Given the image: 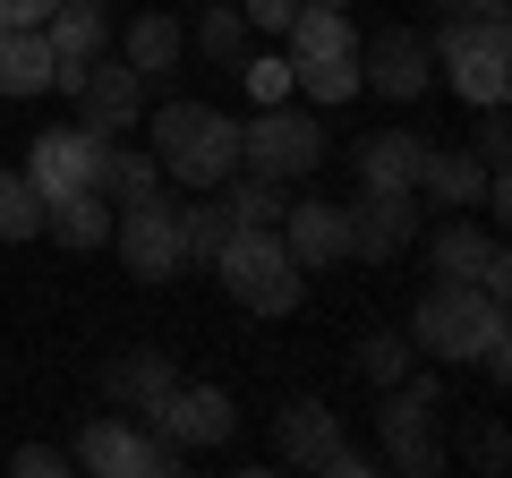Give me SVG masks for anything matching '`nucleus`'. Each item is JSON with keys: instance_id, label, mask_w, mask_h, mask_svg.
Masks as SVG:
<instances>
[{"instance_id": "nucleus-21", "label": "nucleus", "mask_w": 512, "mask_h": 478, "mask_svg": "<svg viewBox=\"0 0 512 478\" xmlns=\"http://www.w3.org/2000/svg\"><path fill=\"white\" fill-rule=\"evenodd\" d=\"M282 43H291V69H308V60H350L359 52V26H350V9H308V0H299V18L282 26Z\"/></svg>"}, {"instance_id": "nucleus-34", "label": "nucleus", "mask_w": 512, "mask_h": 478, "mask_svg": "<svg viewBox=\"0 0 512 478\" xmlns=\"http://www.w3.org/2000/svg\"><path fill=\"white\" fill-rule=\"evenodd\" d=\"M470 154H478V163H504V154H512V129H504V103H478V129H470Z\"/></svg>"}, {"instance_id": "nucleus-22", "label": "nucleus", "mask_w": 512, "mask_h": 478, "mask_svg": "<svg viewBox=\"0 0 512 478\" xmlns=\"http://www.w3.org/2000/svg\"><path fill=\"white\" fill-rule=\"evenodd\" d=\"M171 214H180V257H188V265H214L222 239L239 231L231 205H222V188H188V205H171Z\"/></svg>"}, {"instance_id": "nucleus-9", "label": "nucleus", "mask_w": 512, "mask_h": 478, "mask_svg": "<svg viewBox=\"0 0 512 478\" xmlns=\"http://www.w3.org/2000/svg\"><path fill=\"white\" fill-rule=\"evenodd\" d=\"M419 188H359V205H350V257L367 265H393L402 248H419Z\"/></svg>"}, {"instance_id": "nucleus-27", "label": "nucleus", "mask_w": 512, "mask_h": 478, "mask_svg": "<svg viewBox=\"0 0 512 478\" xmlns=\"http://www.w3.org/2000/svg\"><path fill=\"white\" fill-rule=\"evenodd\" d=\"M222 205H231V222H282V180H265V171H231L222 180Z\"/></svg>"}, {"instance_id": "nucleus-42", "label": "nucleus", "mask_w": 512, "mask_h": 478, "mask_svg": "<svg viewBox=\"0 0 512 478\" xmlns=\"http://www.w3.org/2000/svg\"><path fill=\"white\" fill-rule=\"evenodd\" d=\"M94 9H111V0H94Z\"/></svg>"}, {"instance_id": "nucleus-12", "label": "nucleus", "mask_w": 512, "mask_h": 478, "mask_svg": "<svg viewBox=\"0 0 512 478\" xmlns=\"http://www.w3.org/2000/svg\"><path fill=\"white\" fill-rule=\"evenodd\" d=\"M359 86H367V94H384V103H419V94L436 86L427 35H410V26H384V35L359 52Z\"/></svg>"}, {"instance_id": "nucleus-36", "label": "nucleus", "mask_w": 512, "mask_h": 478, "mask_svg": "<svg viewBox=\"0 0 512 478\" xmlns=\"http://www.w3.org/2000/svg\"><path fill=\"white\" fill-rule=\"evenodd\" d=\"M9 470H18V478H60L69 453H60V444H26V453H9Z\"/></svg>"}, {"instance_id": "nucleus-19", "label": "nucleus", "mask_w": 512, "mask_h": 478, "mask_svg": "<svg viewBox=\"0 0 512 478\" xmlns=\"http://www.w3.org/2000/svg\"><path fill=\"white\" fill-rule=\"evenodd\" d=\"M376 393H384V410H376V436H427V427L444 419V376H427V368L393 376V385H376Z\"/></svg>"}, {"instance_id": "nucleus-32", "label": "nucleus", "mask_w": 512, "mask_h": 478, "mask_svg": "<svg viewBox=\"0 0 512 478\" xmlns=\"http://www.w3.org/2000/svg\"><path fill=\"white\" fill-rule=\"evenodd\" d=\"M239 86H248V103H291V60L282 52H239Z\"/></svg>"}, {"instance_id": "nucleus-14", "label": "nucleus", "mask_w": 512, "mask_h": 478, "mask_svg": "<svg viewBox=\"0 0 512 478\" xmlns=\"http://www.w3.org/2000/svg\"><path fill=\"white\" fill-rule=\"evenodd\" d=\"M77 111H86V129L94 137H128L137 120H146V77L128 69V60H94L86 77H77Z\"/></svg>"}, {"instance_id": "nucleus-3", "label": "nucleus", "mask_w": 512, "mask_h": 478, "mask_svg": "<svg viewBox=\"0 0 512 478\" xmlns=\"http://www.w3.org/2000/svg\"><path fill=\"white\" fill-rule=\"evenodd\" d=\"M214 274L231 282V299H239L248 316H291V308H299V291H308V265L282 248L274 222H239V231L222 239Z\"/></svg>"}, {"instance_id": "nucleus-15", "label": "nucleus", "mask_w": 512, "mask_h": 478, "mask_svg": "<svg viewBox=\"0 0 512 478\" xmlns=\"http://www.w3.org/2000/svg\"><path fill=\"white\" fill-rule=\"evenodd\" d=\"M282 248H291L299 265H342L350 257V205H333V197H299V205H282Z\"/></svg>"}, {"instance_id": "nucleus-24", "label": "nucleus", "mask_w": 512, "mask_h": 478, "mask_svg": "<svg viewBox=\"0 0 512 478\" xmlns=\"http://www.w3.org/2000/svg\"><path fill=\"white\" fill-rule=\"evenodd\" d=\"M0 94H52V43H43V26H0Z\"/></svg>"}, {"instance_id": "nucleus-17", "label": "nucleus", "mask_w": 512, "mask_h": 478, "mask_svg": "<svg viewBox=\"0 0 512 478\" xmlns=\"http://www.w3.org/2000/svg\"><path fill=\"white\" fill-rule=\"evenodd\" d=\"M103 385H111V402H120L128 419H154L163 393L180 385V368H171V350H120V359L103 368Z\"/></svg>"}, {"instance_id": "nucleus-26", "label": "nucleus", "mask_w": 512, "mask_h": 478, "mask_svg": "<svg viewBox=\"0 0 512 478\" xmlns=\"http://www.w3.org/2000/svg\"><path fill=\"white\" fill-rule=\"evenodd\" d=\"M103 188L111 205H137V197H154V188H163V163H154V154H128V146H103Z\"/></svg>"}, {"instance_id": "nucleus-25", "label": "nucleus", "mask_w": 512, "mask_h": 478, "mask_svg": "<svg viewBox=\"0 0 512 478\" xmlns=\"http://www.w3.org/2000/svg\"><path fill=\"white\" fill-rule=\"evenodd\" d=\"M180 18H171V9H146V18H128V43H120V60H128V69H137V77H163L171 69V60H180Z\"/></svg>"}, {"instance_id": "nucleus-18", "label": "nucleus", "mask_w": 512, "mask_h": 478, "mask_svg": "<svg viewBox=\"0 0 512 478\" xmlns=\"http://www.w3.org/2000/svg\"><path fill=\"white\" fill-rule=\"evenodd\" d=\"M274 444H282V461H299V470H333V453H342V419H333L325 402H282Z\"/></svg>"}, {"instance_id": "nucleus-5", "label": "nucleus", "mask_w": 512, "mask_h": 478, "mask_svg": "<svg viewBox=\"0 0 512 478\" xmlns=\"http://www.w3.org/2000/svg\"><path fill=\"white\" fill-rule=\"evenodd\" d=\"M239 171H265V180H308V171H325V129H316V111L256 103V120H239Z\"/></svg>"}, {"instance_id": "nucleus-2", "label": "nucleus", "mask_w": 512, "mask_h": 478, "mask_svg": "<svg viewBox=\"0 0 512 478\" xmlns=\"http://www.w3.org/2000/svg\"><path fill=\"white\" fill-rule=\"evenodd\" d=\"M146 129H154L163 180H180V188H222L239 171V120L214 103H163V111H146Z\"/></svg>"}, {"instance_id": "nucleus-35", "label": "nucleus", "mask_w": 512, "mask_h": 478, "mask_svg": "<svg viewBox=\"0 0 512 478\" xmlns=\"http://www.w3.org/2000/svg\"><path fill=\"white\" fill-rule=\"evenodd\" d=\"M239 18H248V35H282V26L299 18V0H231Z\"/></svg>"}, {"instance_id": "nucleus-23", "label": "nucleus", "mask_w": 512, "mask_h": 478, "mask_svg": "<svg viewBox=\"0 0 512 478\" xmlns=\"http://www.w3.org/2000/svg\"><path fill=\"white\" fill-rule=\"evenodd\" d=\"M43 231H52L60 248H103L111 239V197L103 188H69V197L43 205Z\"/></svg>"}, {"instance_id": "nucleus-30", "label": "nucleus", "mask_w": 512, "mask_h": 478, "mask_svg": "<svg viewBox=\"0 0 512 478\" xmlns=\"http://www.w3.org/2000/svg\"><path fill=\"white\" fill-rule=\"evenodd\" d=\"M43 231V197L26 171H0V239H35Z\"/></svg>"}, {"instance_id": "nucleus-28", "label": "nucleus", "mask_w": 512, "mask_h": 478, "mask_svg": "<svg viewBox=\"0 0 512 478\" xmlns=\"http://www.w3.org/2000/svg\"><path fill=\"white\" fill-rule=\"evenodd\" d=\"M197 52L222 60V69H239V52H248V18H239L231 0H205V18H197Z\"/></svg>"}, {"instance_id": "nucleus-37", "label": "nucleus", "mask_w": 512, "mask_h": 478, "mask_svg": "<svg viewBox=\"0 0 512 478\" xmlns=\"http://www.w3.org/2000/svg\"><path fill=\"white\" fill-rule=\"evenodd\" d=\"M504 453H512V444H504V427H478V436H470V461H478V470H504Z\"/></svg>"}, {"instance_id": "nucleus-6", "label": "nucleus", "mask_w": 512, "mask_h": 478, "mask_svg": "<svg viewBox=\"0 0 512 478\" xmlns=\"http://www.w3.org/2000/svg\"><path fill=\"white\" fill-rule=\"evenodd\" d=\"M111 239H120V265L137 282H171L180 274V214H171V197L154 188V197H137V205H111Z\"/></svg>"}, {"instance_id": "nucleus-29", "label": "nucleus", "mask_w": 512, "mask_h": 478, "mask_svg": "<svg viewBox=\"0 0 512 478\" xmlns=\"http://www.w3.org/2000/svg\"><path fill=\"white\" fill-rule=\"evenodd\" d=\"M291 86L308 94V103H325V111L350 103V94H367L359 86V52H350V60H308V69H291Z\"/></svg>"}, {"instance_id": "nucleus-4", "label": "nucleus", "mask_w": 512, "mask_h": 478, "mask_svg": "<svg viewBox=\"0 0 512 478\" xmlns=\"http://www.w3.org/2000/svg\"><path fill=\"white\" fill-rule=\"evenodd\" d=\"M427 60H436V77L461 94V103H504L512 94V26L504 18H444L436 43H427Z\"/></svg>"}, {"instance_id": "nucleus-40", "label": "nucleus", "mask_w": 512, "mask_h": 478, "mask_svg": "<svg viewBox=\"0 0 512 478\" xmlns=\"http://www.w3.org/2000/svg\"><path fill=\"white\" fill-rule=\"evenodd\" d=\"M308 9H350V0H308Z\"/></svg>"}, {"instance_id": "nucleus-1", "label": "nucleus", "mask_w": 512, "mask_h": 478, "mask_svg": "<svg viewBox=\"0 0 512 478\" xmlns=\"http://www.w3.org/2000/svg\"><path fill=\"white\" fill-rule=\"evenodd\" d=\"M410 350L444 359V368H478L504 385L512 376V333H504V299H487L478 282L436 274L419 291V316H410Z\"/></svg>"}, {"instance_id": "nucleus-10", "label": "nucleus", "mask_w": 512, "mask_h": 478, "mask_svg": "<svg viewBox=\"0 0 512 478\" xmlns=\"http://www.w3.org/2000/svg\"><path fill=\"white\" fill-rule=\"evenodd\" d=\"M103 146H111V137H94L86 120H77V129H43L35 146H26V180H35V197L52 205V197H69V188H94V180H103Z\"/></svg>"}, {"instance_id": "nucleus-39", "label": "nucleus", "mask_w": 512, "mask_h": 478, "mask_svg": "<svg viewBox=\"0 0 512 478\" xmlns=\"http://www.w3.org/2000/svg\"><path fill=\"white\" fill-rule=\"evenodd\" d=\"M453 9H461V18H504L512 0H453Z\"/></svg>"}, {"instance_id": "nucleus-8", "label": "nucleus", "mask_w": 512, "mask_h": 478, "mask_svg": "<svg viewBox=\"0 0 512 478\" xmlns=\"http://www.w3.org/2000/svg\"><path fill=\"white\" fill-rule=\"evenodd\" d=\"M77 461H86L94 478H171L180 470V444H163V436H137V419H94L86 436H77Z\"/></svg>"}, {"instance_id": "nucleus-31", "label": "nucleus", "mask_w": 512, "mask_h": 478, "mask_svg": "<svg viewBox=\"0 0 512 478\" xmlns=\"http://www.w3.org/2000/svg\"><path fill=\"white\" fill-rule=\"evenodd\" d=\"M419 368V350H410V333H376V342H359V376L367 385H393V376Z\"/></svg>"}, {"instance_id": "nucleus-11", "label": "nucleus", "mask_w": 512, "mask_h": 478, "mask_svg": "<svg viewBox=\"0 0 512 478\" xmlns=\"http://www.w3.org/2000/svg\"><path fill=\"white\" fill-rule=\"evenodd\" d=\"M154 427H163V444H180V453H214V444H231L239 402L222 385H171L163 410H154Z\"/></svg>"}, {"instance_id": "nucleus-13", "label": "nucleus", "mask_w": 512, "mask_h": 478, "mask_svg": "<svg viewBox=\"0 0 512 478\" xmlns=\"http://www.w3.org/2000/svg\"><path fill=\"white\" fill-rule=\"evenodd\" d=\"M43 43H52V86L77 94V77L111 52V18L94 9V0H60L52 18H43Z\"/></svg>"}, {"instance_id": "nucleus-7", "label": "nucleus", "mask_w": 512, "mask_h": 478, "mask_svg": "<svg viewBox=\"0 0 512 478\" xmlns=\"http://www.w3.org/2000/svg\"><path fill=\"white\" fill-rule=\"evenodd\" d=\"M419 239H427V265H436V274H453V282H478L487 299H504V291H512L504 239H495L478 214H444L436 231H419Z\"/></svg>"}, {"instance_id": "nucleus-20", "label": "nucleus", "mask_w": 512, "mask_h": 478, "mask_svg": "<svg viewBox=\"0 0 512 478\" xmlns=\"http://www.w3.org/2000/svg\"><path fill=\"white\" fill-rule=\"evenodd\" d=\"M419 154H427L419 129H376L350 146V163H359V188H419Z\"/></svg>"}, {"instance_id": "nucleus-33", "label": "nucleus", "mask_w": 512, "mask_h": 478, "mask_svg": "<svg viewBox=\"0 0 512 478\" xmlns=\"http://www.w3.org/2000/svg\"><path fill=\"white\" fill-rule=\"evenodd\" d=\"M384 470H402V478H436V470H444L436 427H427V436H384Z\"/></svg>"}, {"instance_id": "nucleus-16", "label": "nucleus", "mask_w": 512, "mask_h": 478, "mask_svg": "<svg viewBox=\"0 0 512 478\" xmlns=\"http://www.w3.org/2000/svg\"><path fill=\"white\" fill-rule=\"evenodd\" d=\"M487 171H495V163H478L470 146H436V137H427V154H419V197H436L444 214H478Z\"/></svg>"}, {"instance_id": "nucleus-38", "label": "nucleus", "mask_w": 512, "mask_h": 478, "mask_svg": "<svg viewBox=\"0 0 512 478\" xmlns=\"http://www.w3.org/2000/svg\"><path fill=\"white\" fill-rule=\"evenodd\" d=\"M60 0H0V26H43Z\"/></svg>"}, {"instance_id": "nucleus-41", "label": "nucleus", "mask_w": 512, "mask_h": 478, "mask_svg": "<svg viewBox=\"0 0 512 478\" xmlns=\"http://www.w3.org/2000/svg\"><path fill=\"white\" fill-rule=\"evenodd\" d=\"M419 9H453V0H419Z\"/></svg>"}]
</instances>
